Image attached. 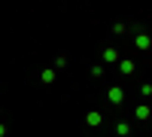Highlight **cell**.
<instances>
[{
    "label": "cell",
    "mask_w": 152,
    "mask_h": 137,
    "mask_svg": "<svg viewBox=\"0 0 152 137\" xmlns=\"http://www.w3.org/2000/svg\"><path fill=\"white\" fill-rule=\"evenodd\" d=\"M140 92H143V97H149V95H152V85H149V82H143V85H140Z\"/></svg>",
    "instance_id": "obj_8"
},
{
    "label": "cell",
    "mask_w": 152,
    "mask_h": 137,
    "mask_svg": "<svg viewBox=\"0 0 152 137\" xmlns=\"http://www.w3.org/2000/svg\"><path fill=\"white\" fill-rule=\"evenodd\" d=\"M134 43H137V49H140V52H149V49H152V37H149L146 31H140V28H137V37H134Z\"/></svg>",
    "instance_id": "obj_1"
},
{
    "label": "cell",
    "mask_w": 152,
    "mask_h": 137,
    "mask_svg": "<svg viewBox=\"0 0 152 137\" xmlns=\"http://www.w3.org/2000/svg\"><path fill=\"white\" fill-rule=\"evenodd\" d=\"M122 73L131 76V73H134V61H122Z\"/></svg>",
    "instance_id": "obj_6"
},
{
    "label": "cell",
    "mask_w": 152,
    "mask_h": 137,
    "mask_svg": "<svg viewBox=\"0 0 152 137\" xmlns=\"http://www.w3.org/2000/svg\"><path fill=\"white\" fill-rule=\"evenodd\" d=\"M134 116H137V119H140V122H149V119H152V110H149L146 104H140V107H137V110H134Z\"/></svg>",
    "instance_id": "obj_3"
},
{
    "label": "cell",
    "mask_w": 152,
    "mask_h": 137,
    "mask_svg": "<svg viewBox=\"0 0 152 137\" xmlns=\"http://www.w3.org/2000/svg\"><path fill=\"white\" fill-rule=\"evenodd\" d=\"M116 134H119V137H128V134H131V125H128V122H119V125H116Z\"/></svg>",
    "instance_id": "obj_5"
},
{
    "label": "cell",
    "mask_w": 152,
    "mask_h": 137,
    "mask_svg": "<svg viewBox=\"0 0 152 137\" xmlns=\"http://www.w3.org/2000/svg\"><path fill=\"white\" fill-rule=\"evenodd\" d=\"M107 101H110V104H113V107H119V104H122V101H125V92H122V89H119V85H113V89H110V92H107Z\"/></svg>",
    "instance_id": "obj_2"
},
{
    "label": "cell",
    "mask_w": 152,
    "mask_h": 137,
    "mask_svg": "<svg viewBox=\"0 0 152 137\" xmlns=\"http://www.w3.org/2000/svg\"><path fill=\"white\" fill-rule=\"evenodd\" d=\"M88 125H100V113H88Z\"/></svg>",
    "instance_id": "obj_7"
},
{
    "label": "cell",
    "mask_w": 152,
    "mask_h": 137,
    "mask_svg": "<svg viewBox=\"0 0 152 137\" xmlns=\"http://www.w3.org/2000/svg\"><path fill=\"white\" fill-rule=\"evenodd\" d=\"M104 61H119V49H104Z\"/></svg>",
    "instance_id": "obj_4"
}]
</instances>
